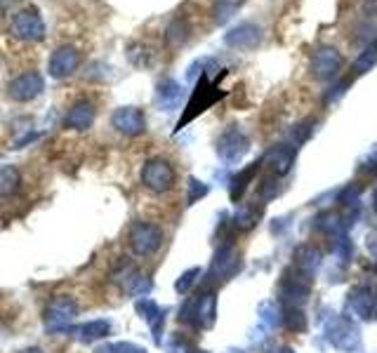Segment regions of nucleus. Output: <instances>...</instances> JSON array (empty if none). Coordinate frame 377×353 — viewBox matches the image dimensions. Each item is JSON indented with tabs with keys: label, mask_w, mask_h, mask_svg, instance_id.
<instances>
[{
	"label": "nucleus",
	"mask_w": 377,
	"mask_h": 353,
	"mask_svg": "<svg viewBox=\"0 0 377 353\" xmlns=\"http://www.w3.org/2000/svg\"><path fill=\"white\" fill-rule=\"evenodd\" d=\"M215 318H217V297L213 290H205V292L196 294V297H188L184 301V306L180 309V321L198 330H210L215 325Z\"/></svg>",
	"instance_id": "obj_1"
},
{
	"label": "nucleus",
	"mask_w": 377,
	"mask_h": 353,
	"mask_svg": "<svg viewBox=\"0 0 377 353\" xmlns=\"http://www.w3.org/2000/svg\"><path fill=\"white\" fill-rule=\"evenodd\" d=\"M224 97V92L220 90V85L210 81L208 76H201V81H198L196 85V90H193V94H191V99H188V104H186V109H184V116L180 118V123H177V130H182L184 125H188L193 121V118H198L203 111H208L210 106L217 104V101Z\"/></svg>",
	"instance_id": "obj_2"
},
{
	"label": "nucleus",
	"mask_w": 377,
	"mask_h": 353,
	"mask_svg": "<svg viewBox=\"0 0 377 353\" xmlns=\"http://www.w3.org/2000/svg\"><path fill=\"white\" fill-rule=\"evenodd\" d=\"M76 316H78V301L68 297V294H57V297L48 301V306L43 311L45 330L50 334L71 330V323L76 321Z\"/></svg>",
	"instance_id": "obj_3"
},
{
	"label": "nucleus",
	"mask_w": 377,
	"mask_h": 353,
	"mask_svg": "<svg viewBox=\"0 0 377 353\" xmlns=\"http://www.w3.org/2000/svg\"><path fill=\"white\" fill-rule=\"evenodd\" d=\"M325 339L340 351H358L361 349V334H358V327L354 325L349 318L342 316H330L325 321Z\"/></svg>",
	"instance_id": "obj_4"
},
{
	"label": "nucleus",
	"mask_w": 377,
	"mask_h": 353,
	"mask_svg": "<svg viewBox=\"0 0 377 353\" xmlns=\"http://www.w3.org/2000/svg\"><path fill=\"white\" fill-rule=\"evenodd\" d=\"M128 241L137 257H151L153 252L161 250L163 231H161V226L151 224V221H135V224L130 226Z\"/></svg>",
	"instance_id": "obj_5"
},
{
	"label": "nucleus",
	"mask_w": 377,
	"mask_h": 353,
	"mask_svg": "<svg viewBox=\"0 0 377 353\" xmlns=\"http://www.w3.org/2000/svg\"><path fill=\"white\" fill-rule=\"evenodd\" d=\"M309 292H311L309 276L300 273L295 266L283 273L281 288H278V299H281L285 306H302L307 299H309Z\"/></svg>",
	"instance_id": "obj_6"
},
{
	"label": "nucleus",
	"mask_w": 377,
	"mask_h": 353,
	"mask_svg": "<svg viewBox=\"0 0 377 353\" xmlns=\"http://www.w3.org/2000/svg\"><path fill=\"white\" fill-rule=\"evenodd\" d=\"M175 168L163 158H151L146 161V165L142 168V184L153 193H165L175 186Z\"/></svg>",
	"instance_id": "obj_7"
},
{
	"label": "nucleus",
	"mask_w": 377,
	"mask_h": 353,
	"mask_svg": "<svg viewBox=\"0 0 377 353\" xmlns=\"http://www.w3.org/2000/svg\"><path fill=\"white\" fill-rule=\"evenodd\" d=\"M238 271H241V254H238V250L233 248L231 243L220 245V250L215 252L213 264H210V273H208L210 281L224 283L236 276Z\"/></svg>",
	"instance_id": "obj_8"
},
{
	"label": "nucleus",
	"mask_w": 377,
	"mask_h": 353,
	"mask_svg": "<svg viewBox=\"0 0 377 353\" xmlns=\"http://www.w3.org/2000/svg\"><path fill=\"white\" fill-rule=\"evenodd\" d=\"M250 149V139L241 128H226L217 139V153L222 161L238 163Z\"/></svg>",
	"instance_id": "obj_9"
},
{
	"label": "nucleus",
	"mask_w": 377,
	"mask_h": 353,
	"mask_svg": "<svg viewBox=\"0 0 377 353\" xmlns=\"http://www.w3.org/2000/svg\"><path fill=\"white\" fill-rule=\"evenodd\" d=\"M349 311L358 321H375L377 318V288L375 285H358L349 292Z\"/></svg>",
	"instance_id": "obj_10"
},
{
	"label": "nucleus",
	"mask_w": 377,
	"mask_h": 353,
	"mask_svg": "<svg viewBox=\"0 0 377 353\" xmlns=\"http://www.w3.org/2000/svg\"><path fill=\"white\" fill-rule=\"evenodd\" d=\"M342 64H345V59H342L340 50L325 45V48H318L311 57V76L316 81H330L340 73Z\"/></svg>",
	"instance_id": "obj_11"
},
{
	"label": "nucleus",
	"mask_w": 377,
	"mask_h": 353,
	"mask_svg": "<svg viewBox=\"0 0 377 353\" xmlns=\"http://www.w3.org/2000/svg\"><path fill=\"white\" fill-rule=\"evenodd\" d=\"M10 31L21 41H41L45 38V24L36 10H21L10 21Z\"/></svg>",
	"instance_id": "obj_12"
},
{
	"label": "nucleus",
	"mask_w": 377,
	"mask_h": 353,
	"mask_svg": "<svg viewBox=\"0 0 377 353\" xmlns=\"http://www.w3.org/2000/svg\"><path fill=\"white\" fill-rule=\"evenodd\" d=\"M45 90V81L38 71H26L8 85V94L14 101H31Z\"/></svg>",
	"instance_id": "obj_13"
},
{
	"label": "nucleus",
	"mask_w": 377,
	"mask_h": 353,
	"mask_svg": "<svg viewBox=\"0 0 377 353\" xmlns=\"http://www.w3.org/2000/svg\"><path fill=\"white\" fill-rule=\"evenodd\" d=\"M111 125L125 137H137L146 130V118L144 113L135 106H123V109H116L111 116Z\"/></svg>",
	"instance_id": "obj_14"
},
{
	"label": "nucleus",
	"mask_w": 377,
	"mask_h": 353,
	"mask_svg": "<svg viewBox=\"0 0 377 353\" xmlns=\"http://www.w3.org/2000/svg\"><path fill=\"white\" fill-rule=\"evenodd\" d=\"M116 281L121 283V288L130 297H146V294L151 292V281H148L139 269L125 264V261H121V271H118Z\"/></svg>",
	"instance_id": "obj_15"
},
{
	"label": "nucleus",
	"mask_w": 377,
	"mask_h": 353,
	"mask_svg": "<svg viewBox=\"0 0 377 353\" xmlns=\"http://www.w3.org/2000/svg\"><path fill=\"white\" fill-rule=\"evenodd\" d=\"M224 43L233 50H253L262 43V28L253 21H243L226 33Z\"/></svg>",
	"instance_id": "obj_16"
},
{
	"label": "nucleus",
	"mask_w": 377,
	"mask_h": 353,
	"mask_svg": "<svg viewBox=\"0 0 377 353\" xmlns=\"http://www.w3.org/2000/svg\"><path fill=\"white\" fill-rule=\"evenodd\" d=\"M135 311L139 313L142 321H146L148 325H151L153 341H156V344H161V341H163V325H165V311L156 304V301L148 299V297L137 299Z\"/></svg>",
	"instance_id": "obj_17"
},
{
	"label": "nucleus",
	"mask_w": 377,
	"mask_h": 353,
	"mask_svg": "<svg viewBox=\"0 0 377 353\" xmlns=\"http://www.w3.org/2000/svg\"><path fill=\"white\" fill-rule=\"evenodd\" d=\"M78 64H81L78 50L71 48V45H64V48L55 50L52 59H50V73L55 78H68L78 68Z\"/></svg>",
	"instance_id": "obj_18"
},
{
	"label": "nucleus",
	"mask_w": 377,
	"mask_h": 353,
	"mask_svg": "<svg viewBox=\"0 0 377 353\" xmlns=\"http://www.w3.org/2000/svg\"><path fill=\"white\" fill-rule=\"evenodd\" d=\"M93 123H95V104L90 99H78L64 118V125L68 130H88Z\"/></svg>",
	"instance_id": "obj_19"
},
{
	"label": "nucleus",
	"mask_w": 377,
	"mask_h": 353,
	"mask_svg": "<svg viewBox=\"0 0 377 353\" xmlns=\"http://www.w3.org/2000/svg\"><path fill=\"white\" fill-rule=\"evenodd\" d=\"M111 321L106 318H97V321H88V323H81L78 327H71V334L81 341H99V339H106L111 334Z\"/></svg>",
	"instance_id": "obj_20"
},
{
	"label": "nucleus",
	"mask_w": 377,
	"mask_h": 353,
	"mask_svg": "<svg viewBox=\"0 0 377 353\" xmlns=\"http://www.w3.org/2000/svg\"><path fill=\"white\" fill-rule=\"evenodd\" d=\"M321 266V250L313 248V245H300L295 250V269L304 276H313Z\"/></svg>",
	"instance_id": "obj_21"
},
{
	"label": "nucleus",
	"mask_w": 377,
	"mask_h": 353,
	"mask_svg": "<svg viewBox=\"0 0 377 353\" xmlns=\"http://www.w3.org/2000/svg\"><path fill=\"white\" fill-rule=\"evenodd\" d=\"M264 163L271 165L273 174H288L290 168L295 163V149L290 144H281V146H273V149L264 156Z\"/></svg>",
	"instance_id": "obj_22"
},
{
	"label": "nucleus",
	"mask_w": 377,
	"mask_h": 353,
	"mask_svg": "<svg viewBox=\"0 0 377 353\" xmlns=\"http://www.w3.org/2000/svg\"><path fill=\"white\" fill-rule=\"evenodd\" d=\"M262 163L264 161H257L253 165H248L245 170H241L236 176L231 179V186H229V196H231V201L233 203H238L243 198V193L248 191V186H250V181L255 179V174L260 172V168H262Z\"/></svg>",
	"instance_id": "obj_23"
},
{
	"label": "nucleus",
	"mask_w": 377,
	"mask_h": 353,
	"mask_svg": "<svg viewBox=\"0 0 377 353\" xmlns=\"http://www.w3.org/2000/svg\"><path fill=\"white\" fill-rule=\"evenodd\" d=\"M191 38V24L184 19V17H177V19L170 21V26L165 28V43L168 48H182L186 45V41Z\"/></svg>",
	"instance_id": "obj_24"
},
{
	"label": "nucleus",
	"mask_w": 377,
	"mask_h": 353,
	"mask_svg": "<svg viewBox=\"0 0 377 353\" xmlns=\"http://www.w3.org/2000/svg\"><path fill=\"white\" fill-rule=\"evenodd\" d=\"M158 104L163 106L165 111H170V109H175L177 104H180V99H182V88H180V83H175L173 78H165V81L158 83Z\"/></svg>",
	"instance_id": "obj_25"
},
{
	"label": "nucleus",
	"mask_w": 377,
	"mask_h": 353,
	"mask_svg": "<svg viewBox=\"0 0 377 353\" xmlns=\"http://www.w3.org/2000/svg\"><path fill=\"white\" fill-rule=\"evenodd\" d=\"M21 186V174L14 165H0V198L14 196Z\"/></svg>",
	"instance_id": "obj_26"
},
{
	"label": "nucleus",
	"mask_w": 377,
	"mask_h": 353,
	"mask_svg": "<svg viewBox=\"0 0 377 353\" xmlns=\"http://www.w3.org/2000/svg\"><path fill=\"white\" fill-rule=\"evenodd\" d=\"M262 217V210L257 205H241L233 214V226L238 231H250L253 226H257V221Z\"/></svg>",
	"instance_id": "obj_27"
},
{
	"label": "nucleus",
	"mask_w": 377,
	"mask_h": 353,
	"mask_svg": "<svg viewBox=\"0 0 377 353\" xmlns=\"http://www.w3.org/2000/svg\"><path fill=\"white\" fill-rule=\"evenodd\" d=\"M243 0H215L213 5V19L217 24H226L233 14L241 10Z\"/></svg>",
	"instance_id": "obj_28"
},
{
	"label": "nucleus",
	"mask_w": 377,
	"mask_h": 353,
	"mask_svg": "<svg viewBox=\"0 0 377 353\" xmlns=\"http://www.w3.org/2000/svg\"><path fill=\"white\" fill-rule=\"evenodd\" d=\"M283 323L293 332H304L307 330V316L302 313V306H285L283 309Z\"/></svg>",
	"instance_id": "obj_29"
},
{
	"label": "nucleus",
	"mask_w": 377,
	"mask_h": 353,
	"mask_svg": "<svg viewBox=\"0 0 377 353\" xmlns=\"http://www.w3.org/2000/svg\"><path fill=\"white\" fill-rule=\"evenodd\" d=\"M377 64V43H370L368 48L363 50L361 54H358V59L354 61V71L356 73H365L370 71Z\"/></svg>",
	"instance_id": "obj_30"
},
{
	"label": "nucleus",
	"mask_w": 377,
	"mask_h": 353,
	"mask_svg": "<svg viewBox=\"0 0 377 353\" xmlns=\"http://www.w3.org/2000/svg\"><path fill=\"white\" fill-rule=\"evenodd\" d=\"M260 313H262V321L267 323V325H271V327H276V325H281L283 323V311H281V306L276 304V301H264V304L260 306Z\"/></svg>",
	"instance_id": "obj_31"
},
{
	"label": "nucleus",
	"mask_w": 377,
	"mask_h": 353,
	"mask_svg": "<svg viewBox=\"0 0 377 353\" xmlns=\"http://www.w3.org/2000/svg\"><path fill=\"white\" fill-rule=\"evenodd\" d=\"M97 353H146L144 346H137L133 341H113L97 349Z\"/></svg>",
	"instance_id": "obj_32"
},
{
	"label": "nucleus",
	"mask_w": 377,
	"mask_h": 353,
	"mask_svg": "<svg viewBox=\"0 0 377 353\" xmlns=\"http://www.w3.org/2000/svg\"><path fill=\"white\" fill-rule=\"evenodd\" d=\"M260 201H262V205L264 203H269L271 198H276L278 196V179H276V174H271V176H264L262 179V184H260Z\"/></svg>",
	"instance_id": "obj_33"
},
{
	"label": "nucleus",
	"mask_w": 377,
	"mask_h": 353,
	"mask_svg": "<svg viewBox=\"0 0 377 353\" xmlns=\"http://www.w3.org/2000/svg\"><path fill=\"white\" fill-rule=\"evenodd\" d=\"M198 276H201V269H198V266H196V269H188V271H184V273H182V276H180V281L175 283V290H177V292H180V294H186L188 290L193 288V283L198 281Z\"/></svg>",
	"instance_id": "obj_34"
},
{
	"label": "nucleus",
	"mask_w": 377,
	"mask_h": 353,
	"mask_svg": "<svg viewBox=\"0 0 377 353\" xmlns=\"http://www.w3.org/2000/svg\"><path fill=\"white\" fill-rule=\"evenodd\" d=\"M208 193V186L203 184V181H198V179H188V196H186V203L188 205H193L196 201H201V198Z\"/></svg>",
	"instance_id": "obj_35"
},
{
	"label": "nucleus",
	"mask_w": 377,
	"mask_h": 353,
	"mask_svg": "<svg viewBox=\"0 0 377 353\" xmlns=\"http://www.w3.org/2000/svg\"><path fill=\"white\" fill-rule=\"evenodd\" d=\"M375 170H377V144L365 153V158L358 163V172H363V174H368V172L373 174Z\"/></svg>",
	"instance_id": "obj_36"
},
{
	"label": "nucleus",
	"mask_w": 377,
	"mask_h": 353,
	"mask_svg": "<svg viewBox=\"0 0 377 353\" xmlns=\"http://www.w3.org/2000/svg\"><path fill=\"white\" fill-rule=\"evenodd\" d=\"M168 353H193L191 344L182 337H173L168 341Z\"/></svg>",
	"instance_id": "obj_37"
},
{
	"label": "nucleus",
	"mask_w": 377,
	"mask_h": 353,
	"mask_svg": "<svg viewBox=\"0 0 377 353\" xmlns=\"http://www.w3.org/2000/svg\"><path fill=\"white\" fill-rule=\"evenodd\" d=\"M365 245H368V252L373 254V257H377V229L368 233V243Z\"/></svg>",
	"instance_id": "obj_38"
},
{
	"label": "nucleus",
	"mask_w": 377,
	"mask_h": 353,
	"mask_svg": "<svg viewBox=\"0 0 377 353\" xmlns=\"http://www.w3.org/2000/svg\"><path fill=\"white\" fill-rule=\"evenodd\" d=\"M363 12L368 17L377 14V0H363Z\"/></svg>",
	"instance_id": "obj_39"
},
{
	"label": "nucleus",
	"mask_w": 377,
	"mask_h": 353,
	"mask_svg": "<svg viewBox=\"0 0 377 353\" xmlns=\"http://www.w3.org/2000/svg\"><path fill=\"white\" fill-rule=\"evenodd\" d=\"M19 353H45V351H43V349H38V346H28V349L19 351Z\"/></svg>",
	"instance_id": "obj_40"
},
{
	"label": "nucleus",
	"mask_w": 377,
	"mask_h": 353,
	"mask_svg": "<svg viewBox=\"0 0 377 353\" xmlns=\"http://www.w3.org/2000/svg\"><path fill=\"white\" fill-rule=\"evenodd\" d=\"M278 353H295V351H293V349H288V346H285V349H281Z\"/></svg>",
	"instance_id": "obj_41"
},
{
	"label": "nucleus",
	"mask_w": 377,
	"mask_h": 353,
	"mask_svg": "<svg viewBox=\"0 0 377 353\" xmlns=\"http://www.w3.org/2000/svg\"><path fill=\"white\" fill-rule=\"evenodd\" d=\"M373 201H375V212H377V191H375V198H373Z\"/></svg>",
	"instance_id": "obj_42"
},
{
	"label": "nucleus",
	"mask_w": 377,
	"mask_h": 353,
	"mask_svg": "<svg viewBox=\"0 0 377 353\" xmlns=\"http://www.w3.org/2000/svg\"><path fill=\"white\" fill-rule=\"evenodd\" d=\"M193 353H208V351H193Z\"/></svg>",
	"instance_id": "obj_43"
},
{
	"label": "nucleus",
	"mask_w": 377,
	"mask_h": 353,
	"mask_svg": "<svg viewBox=\"0 0 377 353\" xmlns=\"http://www.w3.org/2000/svg\"><path fill=\"white\" fill-rule=\"evenodd\" d=\"M231 353H243V351H231Z\"/></svg>",
	"instance_id": "obj_44"
}]
</instances>
